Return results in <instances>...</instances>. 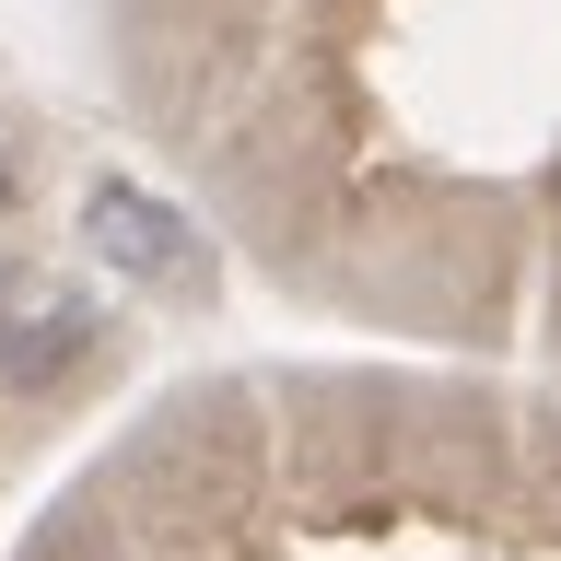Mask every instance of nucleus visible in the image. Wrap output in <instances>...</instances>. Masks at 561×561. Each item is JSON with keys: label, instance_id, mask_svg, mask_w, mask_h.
<instances>
[{"label": "nucleus", "instance_id": "obj_1", "mask_svg": "<svg viewBox=\"0 0 561 561\" xmlns=\"http://www.w3.org/2000/svg\"><path fill=\"white\" fill-rule=\"evenodd\" d=\"M94 351V305H70L59 280H35L0 257V386H47Z\"/></svg>", "mask_w": 561, "mask_h": 561}, {"label": "nucleus", "instance_id": "obj_2", "mask_svg": "<svg viewBox=\"0 0 561 561\" xmlns=\"http://www.w3.org/2000/svg\"><path fill=\"white\" fill-rule=\"evenodd\" d=\"M82 234H94L129 280H175V293H199V280H210L199 234H187L175 210H152L140 187H94V199H82Z\"/></svg>", "mask_w": 561, "mask_h": 561}, {"label": "nucleus", "instance_id": "obj_3", "mask_svg": "<svg viewBox=\"0 0 561 561\" xmlns=\"http://www.w3.org/2000/svg\"><path fill=\"white\" fill-rule=\"evenodd\" d=\"M0 210H12V164H0Z\"/></svg>", "mask_w": 561, "mask_h": 561}]
</instances>
